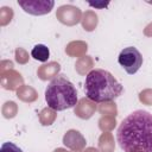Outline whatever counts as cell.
<instances>
[{"mask_svg":"<svg viewBox=\"0 0 152 152\" xmlns=\"http://www.w3.org/2000/svg\"><path fill=\"white\" fill-rule=\"evenodd\" d=\"M124 152H152V114L138 109L127 115L116 131Z\"/></svg>","mask_w":152,"mask_h":152,"instance_id":"1","label":"cell"},{"mask_svg":"<svg viewBox=\"0 0 152 152\" xmlns=\"http://www.w3.org/2000/svg\"><path fill=\"white\" fill-rule=\"evenodd\" d=\"M86 96L94 102L113 101L122 94V86L107 70L94 69L88 72L84 81Z\"/></svg>","mask_w":152,"mask_h":152,"instance_id":"2","label":"cell"},{"mask_svg":"<svg viewBox=\"0 0 152 152\" xmlns=\"http://www.w3.org/2000/svg\"><path fill=\"white\" fill-rule=\"evenodd\" d=\"M45 101L52 110L62 112L70 109L78 101L76 88L64 75H57L45 89Z\"/></svg>","mask_w":152,"mask_h":152,"instance_id":"3","label":"cell"},{"mask_svg":"<svg viewBox=\"0 0 152 152\" xmlns=\"http://www.w3.org/2000/svg\"><path fill=\"white\" fill-rule=\"evenodd\" d=\"M118 62L128 75H134L142 65V56L137 48L128 46L120 51Z\"/></svg>","mask_w":152,"mask_h":152,"instance_id":"4","label":"cell"},{"mask_svg":"<svg viewBox=\"0 0 152 152\" xmlns=\"http://www.w3.org/2000/svg\"><path fill=\"white\" fill-rule=\"evenodd\" d=\"M18 5L28 14L43 15L51 12L55 2L52 0H18Z\"/></svg>","mask_w":152,"mask_h":152,"instance_id":"5","label":"cell"},{"mask_svg":"<svg viewBox=\"0 0 152 152\" xmlns=\"http://www.w3.org/2000/svg\"><path fill=\"white\" fill-rule=\"evenodd\" d=\"M31 56L39 62H46L50 57V50L44 44H37L31 50Z\"/></svg>","mask_w":152,"mask_h":152,"instance_id":"6","label":"cell"},{"mask_svg":"<svg viewBox=\"0 0 152 152\" xmlns=\"http://www.w3.org/2000/svg\"><path fill=\"white\" fill-rule=\"evenodd\" d=\"M0 152H23V150L19 146H17L15 144H13L11 141H6L1 145Z\"/></svg>","mask_w":152,"mask_h":152,"instance_id":"7","label":"cell"},{"mask_svg":"<svg viewBox=\"0 0 152 152\" xmlns=\"http://www.w3.org/2000/svg\"><path fill=\"white\" fill-rule=\"evenodd\" d=\"M89 5L90 6H93V7H99V8H103V7H106V6H108V2H102V4H97V2H89Z\"/></svg>","mask_w":152,"mask_h":152,"instance_id":"8","label":"cell"}]
</instances>
